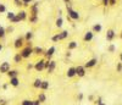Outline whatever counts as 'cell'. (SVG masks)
Returning <instances> with one entry per match:
<instances>
[{"label":"cell","instance_id":"cell-20","mask_svg":"<svg viewBox=\"0 0 122 105\" xmlns=\"http://www.w3.org/2000/svg\"><path fill=\"white\" fill-rule=\"evenodd\" d=\"M49 87H50V83H49V81H46V79L42 81V84H40V90L45 92V90H48V89H49Z\"/></svg>","mask_w":122,"mask_h":105},{"label":"cell","instance_id":"cell-54","mask_svg":"<svg viewBox=\"0 0 122 105\" xmlns=\"http://www.w3.org/2000/svg\"><path fill=\"white\" fill-rule=\"evenodd\" d=\"M98 1H101V0H98Z\"/></svg>","mask_w":122,"mask_h":105},{"label":"cell","instance_id":"cell-44","mask_svg":"<svg viewBox=\"0 0 122 105\" xmlns=\"http://www.w3.org/2000/svg\"><path fill=\"white\" fill-rule=\"evenodd\" d=\"M116 1H117V0H110V6H114V5H116Z\"/></svg>","mask_w":122,"mask_h":105},{"label":"cell","instance_id":"cell-33","mask_svg":"<svg viewBox=\"0 0 122 105\" xmlns=\"http://www.w3.org/2000/svg\"><path fill=\"white\" fill-rule=\"evenodd\" d=\"M12 1H14V5H15V6H17V7H21V6H23L22 0H12Z\"/></svg>","mask_w":122,"mask_h":105},{"label":"cell","instance_id":"cell-55","mask_svg":"<svg viewBox=\"0 0 122 105\" xmlns=\"http://www.w3.org/2000/svg\"><path fill=\"white\" fill-rule=\"evenodd\" d=\"M0 26H1V25H0Z\"/></svg>","mask_w":122,"mask_h":105},{"label":"cell","instance_id":"cell-52","mask_svg":"<svg viewBox=\"0 0 122 105\" xmlns=\"http://www.w3.org/2000/svg\"><path fill=\"white\" fill-rule=\"evenodd\" d=\"M99 105H107V104H105V103H101V104H99Z\"/></svg>","mask_w":122,"mask_h":105},{"label":"cell","instance_id":"cell-12","mask_svg":"<svg viewBox=\"0 0 122 105\" xmlns=\"http://www.w3.org/2000/svg\"><path fill=\"white\" fill-rule=\"evenodd\" d=\"M94 39V33L92 32V31H87V32L84 33L83 36V40L86 42V43H89V42H92Z\"/></svg>","mask_w":122,"mask_h":105},{"label":"cell","instance_id":"cell-15","mask_svg":"<svg viewBox=\"0 0 122 105\" xmlns=\"http://www.w3.org/2000/svg\"><path fill=\"white\" fill-rule=\"evenodd\" d=\"M9 84L10 86H12V87H18L20 86V78L18 77H12V78H9Z\"/></svg>","mask_w":122,"mask_h":105},{"label":"cell","instance_id":"cell-16","mask_svg":"<svg viewBox=\"0 0 122 105\" xmlns=\"http://www.w3.org/2000/svg\"><path fill=\"white\" fill-rule=\"evenodd\" d=\"M27 21L30 25H36V23H38V21H39V16H37V15H29Z\"/></svg>","mask_w":122,"mask_h":105},{"label":"cell","instance_id":"cell-30","mask_svg":"<svg viewBox=\"0 0 122 105\" xmlns=\"http://www.w3.org/2000/svg\"><path fill=\"white\" fill-rule=\"evenodd\" d=\"M21 105H33V100L32 99H23L21 101Z\"/></svg>","mask_w":122,"mask_h":105},{"label":"cell","instance_id":"cell-10","mask_svg":"<svg viewBox=\"0 0 122 105\" xmlns=\"http://www.w3.org/2000/svg\"><path fill=\"white\" fill-rule=\"evenodd\" d=\"M16 16L20 18V21H27L28 20V12L26 11V10H20V11L16 14Z\"/></svg>","mask_w":122,"mask_h":105},{"label":"cell","instance_id":"cell-19","mask_svg":"<svg viewBox=\"0 0 122 105\" xmlns=\"http://www.w3.org/2000/svg\"><path fill=\"white\" fill-rule=\"evenodd\" d=\"M78 48V43H77V42L76 40H71L70 42V43L67 44V50H75V49H77Z\"/></svg>","mask_w":122,"mask_h":105},{"label":"cell","instance_id":"cell-27","mask_svg":"<svg viewBox=\"0 0 122 105\" xmlns=\"http://www.w3.org/2000/svg\"><path fill=\"white\" fill-rule=\"evenodd\" d=\"M42 81H43V79H40V78L34 79V82H33V88H36V89H40V84H42Z\"/></svg>","mask_w":122,"mask_h":105},{"label":"cell","instance_id":"cell-28","mask_svg":"<svg viewBox=\"0 0 122 105\" xmlns=\"http://www.w3.org/2000/svg\"><path fill=\"white\" fill-rule=\"evenodd\" d=\"M15 16H16V12H14V11H7V12H6V18H7L9 21H11Z\"/></svg>","mask_w":122,"mask_h":105},{"label":"cell","instance_id":"cell-49","mask_svg":"<svg viewBox=\"0 0 122 105\" xmlns=\"http://www.w3.org/2000/svg\"><path fill=\"white\" fill-rule=\"evenodd\" d=\"M7 87H9V84H3V89H7Z\"/></svg>","mask_w":122,"mask_h":105},{"label":"cell","instance_id":"cell-13","mask_svg":"<svg viewBox=\"0 0 122 105\" xmlns=\"http://www.w3.org/2000/svg\"><path fill=\"white\" fill-rule=\"evenodd\" d=\"M106 40L107 42H112L115 38H116V32L114 29H107V32H106Z\"/></svg>","mask_w":122,"mask_h":105},{"label":"cell","instance_id":"cell-5","mask_svg":"<svg viewBox=\"0 0 122 105\" xmlns=\"http://www.w3.org/2000/svg\"><path fill=\"white\" fill-rule=\"evenodd\" d=\"M25 43H26L25 38H23L22 36H20V37H17V38L14 40V48H15V49H22V48L25 47Z\"/></svg>","mask_w":122,"mask_h":105},{"label":"cell","instance_id":"cell-3","mask_svg":"<svg viewBox=\"0 0 122 105\" xmlns=\"http://www.w3.org/2000/svg\"><path fill=\"white\" fill-rule=\"evenodd\" d=\"M45 62H46L45 59H40V60L36 61V62H34V70H36L37 72L44 71V70H45Z\"/></svg>","mask_w":122,"mask_h":105},{"label":"cell","instance_id":"cell-47","mask_svg":"<svg viewBox=\"0 0 122 105\" xmlns=\"http://www.w3.org/2000/svg\"><path fill=\"white\" fill-rule=\"evenodd\" d=\"M88 99H89L90 101H93V100H94V95H92V94H90V95L88 97Z\"/></svg>","mask_w":122,"mask_h":105},{"label":"cell","instance_id":"cell-37","mask_svg":"<svg viewBox=\"0 0 122 105\" xmlns=\"http://www.w3.org/2000/svg\"><path fill=\"white\" fill-rule=\"evenodd\" d=\"M83 98H84V94H83L82 92H79V93H78V95H77L78 101H82V100H83Z\"/></svg>","mask_w":122,"mask_h":105},{"label":"cell","instance_id":"cell-53","mask_svg":"<svg viewBox=\"0 0 122 105\" xmlns=\"http://www.w3.org/2000/svg\"><path fill=\"white\" fill-rule=\"evenodd\" d=\"M120 37H121V38H122V31H121V33H120Z\"/></svg>","mask_w":122,"mask_h":105},{"label":"cell","instance_id":"cell-35","mask_svg":"<svg viewBox=\"0 0 122 105\" xmlns=\"http://www.w3.org/2000/svg\"><path fill=\"white\" fill-rule=\"evenodd\" d=\"M22 3H23V6L25 7H29L30 4L33 3V0H22Z\"/></svg>","mask_w":122,"mask_h":105},{"label":"cell","instance_id":"cell-14","mask_svg":"<svg viewBox=\"0 0 122 105\" xmlns=\"http://www.w3.org/2000/svg\"><path fill=\"white\" fill-rule=\"evenodd\" d=\"M66 76L68 78H73L76 77V67H68L66 71Z\"/></svg>","mask_w":122,"mask_h":105},{"label":"cell","instance_id":"cell-22","mask_svg":"<svg viewBox=\"0 0 122 105\" xmlns=\"http://www.w3.org/2000/svg\"><path fill=\"white\" fill-rule=\"evenodd\" d=\"M18 73H20L18 70H12V68H11V70L6 73V75H7L9 78H12V77H18Z\"/></svg>","mask_w":122,"mask_h":105},{"label":"cell","instance_id":"cell-40","mask_svg":"<svg viewBox=\"0 0 122 105\" xmlns=\"http://www.w3.org/2000/svg\"><path fill=\"white\" fill-rule=\"evenodd\" d=\"M5 29H6V33H12L15 28H14V26H9V27L5 28Z\"/></svg>","mask_w":122,"mask_h":105},{"label":"cell","instance_id":"cell-51","mask_svg":"<svg viewBox=\"0 0 122 105\" xmlns=\"http://www.w3.org/2000/svg\"><path fill=\"white\" fill-rule=\"evenodd\" d=\"M120 60H121V62H122V52L120 54Z\"/></svg>","mask_w":122,"mask_h":105},{"label":"cell","instance_id":"cell-18","mask_svg":"<svg viewBox=\"0 0 122 105\" xmlns=\"http://www.w3.org/2000/svg\"><path fill=\"white\" fill-rule=\"evenodd\" d=\"M101 31H103V26H101V23H95L93 26V28H92V32H93L94 34L95 33H100Z\"/></svg>","mask_w":122,"mask_h":105},{"label":"cell","instance_id":"cell-36","mask_svg":"<svg viewBox=\"0 0 122 105\" xmlns=\"http://www.w3.org/2000/svg\"><path fill=\"white\" fill-rule=\"evenodd\" d=\"M115 50H116L115 44H110V45L107 47V51H109V52H115Z\"/></svg>","mask_w":122,"mask_h":105},{"label":"cell","instance_id":"cell-42","mask_svg":"<svg viewBox=\"0 0 122 105\" xmlns=\"http://www.w3.org/2000/svg\"><path fill=\"white\" fill-rule=\"evenodd\" d=\"M9 103H7V100L6 99H4V98H0V105H7Z\"/></svg>","mask_w":122,"mask_h":105},{"label":"cell","instance_id":"cell-6","mask_svg":"<svg viewBox=\"0 0 122 105\" xmlns=\"http://www.w3.org/2000/svg\"><path fill=\"white\" fill-rule=\"evenodd\" d=\"M55 51H56V48L53 45V47H49L46 50H45V52H44V59L45 60H51V58L54 56V54H55Z\"/></svg>","mask_w":122,"mask_h":105},{"label":"cell","instance_id":"cell-9","mask_svg":"<svg viewBox=\"0 0 122 105\" xmlns=\"http://www.w3.org/2000/svg\"><path fill=\"white\" fill-rule=\"evenodd\" d=\"M10 70H11V65L9 61H4L0 64V73H7Z\"/></svg>","mask_w":122,"mask_h":105},{"label":"cell","instance_id":"cell-50","mask_svg":"<svg viewBox=\"0 0 122 105\" xmlns=\"http://www.w3.org/2000/svg\"><path fill=\"white\" fill-rule=\"evenodd\" d=\"M62 1H64V3H65V4H68V3H70V1H71V0H62Z\"/></svg>","mask_w":122,"mask_h":105},{"label":"cell","instance_id":"cell-1","mask_svg":"<svg viewBox=\"0 0 122 105\" xmlns=\"http://www.w3.org/2000/svg\"><path fill=\"white\" fill-rule=\"evenodd\" d=\"M66 11H67V20L68 21H78L81 18V15L78 11H76L75 9H72L71 4H66Z\"/></svg>","mask_w":122,"mask_h":105},{"label":"cell","instance_id":"cell-48","mask_svg":"<svg viewBox=\"0 0 122 105\" xmlns=\"http://www.w3.org/2000/svg\"><path fill=\"white\" fill-rule=\"evenodd\" d=\"M3 49H4V45H3V43H0V52L3 51Z\"/></svg>","mask_w":122,"mask_h":105},{"label":"cell","instance_id":"cell-32","mask_svg":"<svg viewBox=\"0 0 122 105\" xmlns=\"http://www.w3.org/2000/svg\"><path fill=\"white\" fill-rule=\"evenodd\" d=\"M51 42H53V43H59V42H60L59 33H56V34H54V36L51 37Z\"/></svg>","mask_w":122,"mask_h":105},{"label":"cell","instance_id":"cell-25","mask_svg":"<svg viewBox=\"0 0 122 105\" xmlns=\"http://www.w3.org/2000/svg\"><path fill=\"white\" fill-rule=\"evenodd\" d=\"M22 60H23V58L21 56V54H20V52H16L15 56H14V62L15 64H21Z\"/></svg>","mask_w":122,"mask_h":105},{"label":"cell","instance_id":"cell-39","mask_svg":"<svg viewBox=\"0 0 122 105\" xmlns=\"http://www.w3.org/2000/svg\"><path fill=\"white\" fill-rule=\"evenodd\" d=\"M116 70H117V72H122V62H117Z\"/></svg>","mask_w":122,"mask_h":105},{"label":"cell","instance_id":"cell-17","mask_svg":"<svg viewBox=\"0 0 122 105\" xmlns=\"http://www.w3.org/2000/svg\"><path fill=\"white\" fill-rule=\"evenodd\" d=\"M45 50L42 47H33V54L34 55H44Z\"/></svg>","mask_w":122,"mask_h":105},{"label":"cell","instance_id":"cell-8","mask_svg":"<svg viewBox=\"0 0 122 105\" xmlns=\"http://www.w3.org/2000/svg\"><path fill=\"white\" fill-rule=\"evenodd\" d=\"M86 73H87V68H86L84 66L78 65V66L76 67V76H78L79 78L84 77V76H86Z\"/></svg>","mask_w":122,"mask_h":105},{"label":"cell","instance_id":"cell-4","mask_svg":"<svg viewBox=\"0 0 122 105\" xmlns=\"http://www.w3.org/2000/svg\"><path fill=\"white\" fill-rule=\"evenodd\" d=\"M56 68V61L55 60H46L45 62V70L48 71V73H53Z\"/></svg>","mask_w":122,"mask_h":105},{"label":"cell","instance_id":"cell-7","mask_svg":"<svg viewBox=\"0 0 122 105\" xmlns=\"http://www.w3.org/2000/svg\"><path fill=\"white\" fill-rule=\"evenodd\" d=\"M39 1H34V3H32L30 4V6H29V15H37L38 16V14H39Z\"/></svg>","mask_w":122,"mask_h":105},{"label":"cell","instance_id":"cell-43","mask_svg":"<svg viewBox=\"0 0 122 105\" xmlns=\"http://www.w3.org/2000/svg\"><path fill=\"white\" fill-rule=\"evenodd\" d=\"M101 103H104V101H103V98H98V99L94 101L95 105H99V104H101Z\"/></svg>","mask_w":122,"mask_h":105},{"label":"cell","instance_id":"cell-45","mask_svg":"<svg viewBox=\"0 0 122 105\" xmlns=\"http://www.w3.org/2000/svg\"><path fill=\"white\" fill-rule=\"evenodd\" d=\"M33 105H40V101L38 99H36V100H33Z\"/></svg>","mask_w":122,"mask_h":105},{"label":"cell","instance_id":"cell-24","mask_svg":"<svg viewBox=\"0 0 122 105\" xmlns=\"http://www.w3.org/2000/svg\"><path fill=\"white\" fill-rule=\"evenodd\" d=\"M33 36H34V33L32 32V31H28V32H26V33H25L23 38H25V40H26V42H30V40L33 39Z\"/></svg>","mask_w":122,"mask_h":105},{"label":"cell","instance_id":"cell-2","mask_svg":"<svg viewBox=\"0 0 122 105\" xmlns=\"http://www.w3.org/2000/svg\"><path fill=\"white\" fill-rule=\"evenodd\" d=\"M20 54H21V56L23 59H29L30 56L33 55V48H30V47H23L21 49V51H20Z\"/></svg>","mask_w":122,"mask_h":105},{"label":"cell","instance_id":"cell-38","mask_svg":"<svg viewBox=\"0 0 122 105\" xmlns=\"http://www.w3.org/2000/svg\"><path fill=\"white\" fill-rule=\"evenodd\" d=\"M110 4V0H101V5H103L104 7H107Z\"/></svg>","mask_w":122,"mask_h":105},{"label":"cell","instance_id":"cell-41","mask_svg":"<svg viewBox=\"0 0 122 105\" xmlns=\"http://www.w3.org/2000/svg\"><path fill=\"white\" fill-rule=\"evenodd\" d=\"M26 68H27V70H32V68H34V64H33V62H29V64H27Z\"/></svg>","mask_w":122,"mask_h":105},{"label":"cell","instance_id":"cell-34","mask_svg":"<svg viewBox=\"0 0 122 105\" xmlns=\"http://www.w3.org/2000/svg\"><path fill=\"white\" fill-rule=\"evenodd\" d=\"M20 22H21V21H20V18H18L17 16H15L11 21H10V23H11V25H17V23H20Z\"/></svg>","mask_w":122,"mask_h":105},{"label":"cell","instance_id":"cell-26","mask_svg":"<svg viewBox=\"0 0 122 105\" xmlns=\"http://www.w3.org/2000/svg\"><path fill=\"white\" fill-rule=\"evenodd\" d=\"M55 26L57 27V28H61L64 26V18L61 17V16H59L56 20H55Z\"/></svg>","mask_w":122,"mask_h":105},{"label":"cell","instance_id":"cell-29","mask_svg":"<svg viewBox=\"0 0 122 105\" xmlns=\"http://www.w3.org/2000/svg\"><path fill=\"white\" fill-rule=\"evenodd\" d=\"M6 34H7V33H6V29H5L3 26H0V39H4Z\"/></svg>","mask_w":122,"mask_h":105},{"label":"cell","instance_id":"cell-31","mask_svg":"<svg viewBox=\"0 0 122 105\" xmlns=\"http://www.w3.org/2000/svg\"><path fill=\"white\" fill-rule=\"evenodd\" d=\"M6 12H7V9H6L5 4L0 3V14H6Z\"/></svg>","mask_w":122,"mask_h":105},{"label":"cell","instance_id":"cell-21","mask_svg":"<svg viewBox=\"0 0 122 105\" xmlns=\"http://www.w3.org/2000/svg\"><path fill=\"white\" fill-rule=\"evenodd\" d=\"M68 34H70V33H68V31H66V29H65V31H61V32L59 33L60 42H61V40H65V39H67V38H68Z\"/></svg>","mask_w":122,"mask_h":105},{"label":"cell","instance_id":"cell-11","mask_svg":"<svg viewBox=\"0 0 122 105\" xmlns=\"http://www.w3.org/2000/svg\"><path fill=\"white\" fill-rule=\"evenodd\" d=\"M97 64H98V59H97V58H93V59L88 60L83 66H84L86 68H93L94 66H97Z\"/></svg>","mask_w":122,"mask_h":105},{"label":"cell","instance_id":"cell-46","mask_svg":"<svg viewBox=\"0 0 122 105\" xmlns=\"http://www.w3.org/2000/svg\"><path fill=\"white\" fill-rule=\"evenodd\" d=\"M71 55H72V52H71L70 50H67V52H66V58H71Z\"/></svg>","mask_w":122,"mask_h":105},{"label":"cell","instance_id":"cell-23","mask_svg":"<svg viewBox=\"0 0 122 105\" xmlns=\"http://www.w3.org/2000/svg\"><path fill=\"white\" fill-rule=\"evenodd\" d=\"M37 99L40 101V104H43V103H45L46 101V94L44 93V92H40L39 94H38V97H37Z\"/></svg>","mask_w":122,"mask_h":105}]
</instances>
